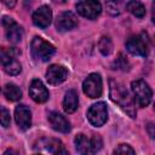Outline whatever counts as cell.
I'll return each mask as SVG.
<instances>
[{"mask_svg":"<svg viewBox=\"0 0 155 155\" xmlns=\"http://www.w3.org/2000/svg\"><path fill=\"white\" fill-rule=\"evenodd\" d=\"M109 87H110V98L113 102L119 104L131 117H136V104L134 101L131 98L128 91L124 87L122 84L119 81L110 79L109 80Z\"/></svg>","mask_w":155,"mask_h":155,"instance_id":"cell-1","label":"cell"},{"mask_svg":"<svg viewBox=\"0 0 155 155\" xmlns=\"http://www.w3.org/2000/svg\"><path fill=\"white\" fill-rule=\"evenodd\" d=\"M76 151L79 155H96L102 148V138L98 134H93L91 138L80 133L74 139Z\"/></svg>","mask_w":155,"mask_h":155,"instance_id":"cell-2","label":"cell"},{"mask_svg":"<svg viewBox=\"0 0 155 155\" xmlns=\"http://www.w3.org/2000/svg\"><path fill=\"white\" fill-rule=\"evenodd\" d=\"M56 48L52 44H50L48 41L44 40L40 36H35L31 40L30 44V53L33 56V58H35L36 61L40 62H47L52 58V56L54 54Z\"/></svg>","mask_w":155,"mask_h":155,"instance_id":"cell-3","label":"cell"},{"mask_svg":"<svg viewBox=\"0 0 155 155\" xmlns=\"http://www.w3.org/2000/svg\"><path fill=\"white\" fill-rule=\"evenodd\" d=\"M21 52L18 50H16L15 47H2L1 48V64L4 70L10 74V75H17L21 73L22 70V65L21 63L17 61V56Z\"/></svg>","mask_w":155,"mask_h":155,"instance_id":"cell-4","label":"cell"},{"mask_svg":"<svg viewBox=\"0 0 155 155\" xmlns=\"http://www.w3.org/2000/svg\"><path fill=\"white\" fill-rule=\"evenodd\" d=\"M127 51L133 56L147 57L149 53V39L145 33H140L138 35H133L126 41Z\"/></svg>","mask_w":155,"mask_h":155,"instance_id":"cell-5","label":"cell"},{"mask_svg":"<svg viewBox=\"0 0 155 155\" xmlns=\"http://www.w3.org/2000/svg\"><path fill=\"white\" fill-rule=\"evenodd\" d=\"M131 90H132V93L134 97V102L139 107L144 108L150 103L151 97H153V92H151V88L149 87V85L144 80L132 81Z\"/></svg>","mask_w":155,"mask_h":155,"instance_id":"cell-6","label":"cell"},{"mask_svg":"<svg viewBox=\"0 0 155 155\" xmlns=\"http://www.w3.org/2000/svg\"><path fill=\"white\" fill-rule=\"evenodd\" d=\"M87 119L91 125L96 127L103 126L108 120V109L104 102L94 103L87 110Z\"/></svg>","mask_w":155,"mask_h":155,"instance_id":"cell-7","label":"cell"},{"mask_svg":"<svg viewBox=\"0 0 155 155\" xmlns=\"http://www.w3.org/2000/svg\"><path fill=\"white\" fill-rule=\"evenodd\" d=\"M82 90H84V93L90 98L101 97L103 92V84H102L101 75L97 73L90 74L82 84Z\"/></svg>","mask_w":155,"mask_h":155,"instance_id":"cell-8","label":"cell"},{"mask_svg":"<svg viewBox=\"0 0 155 155\" xmlns=\"http://www.w3.org/2000/svg\"><path fill=\"white\" fill-rule=\"evenodd\" d=\"M2 25L5 29V35L10 42L17 44L23 39V28L16 23L12 18L4 16L2 17Z\"/></svg>","mask_w":155,"mask_h":155,"instance_id":"cell-9","label":"cell"},{"mask_svg":"<svg viewBox=\"0 0 155 155\" xmlns=\"http://www.w3.org/2000/svg\"><path fill=\"white\" fill-rule=\"evenodd\" d=\"M76 10L82 17H86L88 19H96L102 12V6L98 1L87 0V1H79L76 4Z\"/></svg>","mask_w":155,"mask_h":155,"instance_id":"cell-10","label":"cell"},{"mask_svg":"<svg viewBox=\"0 0 155 155\" xmlns=\"http://www.w3.org/2000/svg\"><path fill=\"white\" fill-rule=\"evenodd\" d=\"M68 78V70L61 64H52L46 71V80L51 85L62 84Z\"/></svg>","mask_w":155,"mask_h":155,"instance_id":"cell-11","label":"cell"},{"mask_svg":"<svg viewBox=\"0 0 155 155\" xmlns=\"http://www.w3.org/2000/svg\"><path fill=\"white\" fill-rule=\"evenodd\" d=\"M29 94H30L31 99L36 103H45L50 97L47 88L45 87L42 81L38 80V79H34L31 81V84L29 86Z\"/></svg>","mask_w":155,"mask_h":155,"instance_id":"cell-12","label":"cell"},{"mask_svg":"<svg viewBox=\"0 0 155 155\" xmlns=\"http://www.w3.org/2000/svg\"><path fill=\"white\" fill-rule=\"evenodd\" d=\"M33 23L39 28H47L52 21V11L47 5H42L33 13Z\"/></svg>","mask_w":155,"mask_h":155,"instance_id":"cell-13","label":"cell"},{"mask_svg":"<svg viewBox=\"0 0 155 155\" xmlns=\"http://www.w3.org/2000/svg\"><path fill=\"white\" fill-rule=\"evenodd\" d=\"M15 120L17 126L22 130L25 131L31 126V113L28 107L24 104H19L15 109Z\"/></svg>","mask_w":155,"mask_h":155,"instance_id":"cell-14","label":"cell"},{"mask_svg":"<svg viewBox=\"0 0 155 155\" xmlns=\"http://www.w3.org/2000/svg\"><path fill=\"white\" fill-rule=\"evenodd\" d=\"M78 25V18L76 16L70 12V11H65L62 12L57 18H56V28L58 31H67V30H71Z\"/></svg>","mask_w":155,"mask_h":155,"instance_id":"cell-15","label":"cell"},{"mask_svg":"<svg viewBox=\"0 0 155 155\" xmlns=\"http://www.w3.org/2000/svg\"><path fill=\"white\" fill-rule=\"evenodd\" d=\"M47 120L54 131H58L62 133H68L70 131V122L62 114H59L57 111L50 113L47 116Z\"/></svg>","mask_w":155,"mask_h":155,"instance_id":"cell-16","label":"cell"},{"mask_svg":"<svg viewBox=\"0 0 155 155\" xmlns=\"http://www.w3.org/2000/svg\"><path fill=\"white\" fill-rule=\"evenodd\" d=\"M79 105V98L75 90H69L64 94L63 99V109L67 114H73Z\"/></svg>","mask_w":155,"mask_h":155,"instance_id":"cell-17","label":"cell"},{"mask_svg":"<svg viewBox=\"0 0 155 155\" xmlns=\"http://www.w3.org/2000/svg\"><path fill=\"white\" fill-rule=\"evenodd\" d=\"M2 93L6 97V99H8L11 102H16V101H19L22 98V91H21V88L17 85L11 84V82L10 84H6L4 86Z\"/></svg>","mask_w":155,"mask_h":155,"instance_id":"cell-18","label":"cell"},{"mask_svg":"<svg viewBox=\"0 0 155 155\" xmlns=\"http://www.w3.org/2000/svg\"><path fill=\"white\" fill-rule=\"evenodd\" d=\"M46 149L52 155H69L63 143L58 139H48L46 143Z\"/></svg>","mask_w":155,"mask_h":155,"instance_id":"cell-19","label":"cell"},{"mask_svg":"<svg viewBox=\"0 0 155 155\" xmlns=\"http://www.w3.org/2000/svg\"><path fill=\"white\" fill-rule=\"evenodd\" d=\"M126 8H127L133 16H136V17H138V18L144 17V16H145V12H147L145 6H144L140 1H128V2L126 4Z\"/></svg>","mask_w":155,"mask_h":155,"instance_id":"cell-20","label":"cell"},{"mask_svg":"<svg viewBox=\"0 0 155 155\" xmlns=\"http://www.w3.org/2000/svg\"><path fill=\"white\" fill-rule=\"evenodd\" d=\"M98 48L101 51V53L103 56H108L113 51V42L110 40V38L108 36H102L99 42H98Z\"/></svg>","mask_w":155,"mask_h":155,"instance_id":"cell-21","label":"cell"},{"mask_svg":"<svg viewBox=\"0 0 155 155\" xmlns=\"http://www.w3.org/2000/svg\"><path fill=\"white\" fill-rule=\"evenodd\" d=\"M128 67H130L128 61L126 59V57H124L122 53H120L119 57L113 63V68L114 69H119V70H128Z\"/></svg>","mask_w":155,"mask_h":155,"instance_id":"cell-22","label":"cell"},{"mask_svg":"<svg viewBox=\"0 0 155 155\" xmlns=\"http://www.w3.org/2000/svg\"><path fill=\"white\" fill-rule=\"evenodd\" d=\"M114 155H136L132 147L128 144H119L114 150Z\"/></svg>","mask_w":155,"mask_h":155,"instance_id":"cell-23","label":"cell"},{"mask_svg":"<svg viewBox=\"0 0 155 155\" xmlns=\"http://www.w3.org/2000/svg\"><path fill=\"white\" fill-rule=\"evenodd\" d=\"M10 124H11L10 111H8L6 108L1 107V125H2L4 127H8V126H10Z\"/></svg>","mask_w":155,"mask_h":155,"instance_id":"cell-24","label":"cell"},{"mask_svg":"<svg viewBox=\"0 0 155 155\" xmlns=\"http://www.w3.org/2000/svg\"><path fill=\"white\" fill-rule=\"evenodd\" d=\"M107 8H108V12L110 15H113V16H116V15L120 13V11H119V8H117L115 2H107Z\"/></svg>","mask_w":155,"mask_h":155,"instance_id":"cell-25","label":"cell"},{"mask_svg":"<svg viewBox=\"0 0 155 155\" xmlns=\"http://www.w3.org/2000/svg\"><path fill=\"white\" fill-rule=\"evenodd\" d=\"M147 131H148V134L151 138H155V124H148Z\"/></svg>","mask_w":155,"mask_h":155,"instance_id":"cell-26","label":"cell"},{"mask_svg":"<svg viewBox=\"0 0 155 155\" xmlns=\"http://www.w3.org/2000/svg\"><path fill=\"white\" fill-rule=\"evenodd\" d=\"M151 21L155 23V1L151 5Z\"/></svg>","mask_w":155,"mask_h":155,"instance_id":"cell-27","label":"cell"},{"mask_svg":"<svg viewBox=\"0 0 155 155\" xmlns=\"http://www.w3.org/2000/svg\"><path fill=\"white\" fill-rule=\"evenodd\" d=\"M5 4H6L7 6H10V7H12V6H15V5H16V2H15V1H12V2H7V1H5Z\"/></svg>","mask_w":155,"mask_h":155,"instance_id":"cell-28","label":"cell"},{"mask_svg":"<svg viewBox=\"0 0 155 155\" xmlns=\"http://www.w3.org/2000/svg\"><path fill=\"white\" fill-rule=\"evenodd\" d=\"M154 46H155V36H154Z\"/></svg>","mask_w":155,"mask_h":155,"instance_id":"cell-29","label":"cell"},{"mask_svg":"<svg viewBox=\"0 0 155 155\" xmlns=\"http://www.w3.org/2000/svg\"><path fill=\"white\" fill-rule=\"evenodd\" d=\"M154 109H155V104H154Z\"/></svg>","mask_w":155,"mask_h":155,"instance_id":"cell-30","label":"cell"}]
</instances>
